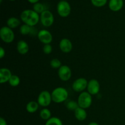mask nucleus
<instances>
[{
  "mask_svg": "<svg viewBox=\"0 0 125 125\" xmlns=\"http://www.w3.org/2000/svg\"><path fill=\"white\" fill-rule=\"evenodd\" d=\"M124 5L123 0H109L108 3L109 8L113 12H118L122 9Z\"/></svg>",
  "mask_w": 125,
  "mask_h": 125,
  "instance_id": "14",
  "label": "nucleus"
},
{
  "mask_svg": "<svg viewBox=\"0 0 125 125\" xmlns=\"http://www.w3.org/2000/svg\"><path fill=\"white\" fill-rule=\"evenodd\" d=\"M50 66H51L52 68H54V69H59V68L62 66L61 61L59 60L58 59L56 58L52 59L50 61Z\"/></svg>",
  "mask_w": 125,
  "mask_h": 125,
  "instance_id": "26",
  "label": "nucleus"
},
{
  "mask_svg": "<svg viewBox=\"0 0 125 125\" xmlns=\"http://www.w3.org/2000/svg\"><path fill=\"white\" fill-rule=\"evenodd\" d=\"M6 55V51L4 49V48L1 47L0 48V58L2 59Z\"/></svg>",
  "mask_w": 125,
  "mask_h": 125,
  "instance_id": "28",
  "label": "nucleus"
},
{
  "mask_svg": "<svg viewBox=\"0 0 125 125\" xmlns=\"http://www.w3.org/2000/svg\"><path fill=\"white\" fill-rule=\"evenodd\" d=\"M21 24V21L19 18L17 17H10L7 20V26L11 29H15L19 26Z\"/></svg>",
  "mask_w": 125,
  "mask_h": 125,
  "instance_id": "18",
  "label": "nucleus"
},
{
  "mask_svg": "<svg viewBox=\"0 0 125 125\" xmlns=\"http://www.w3.org/2000/svg\"><path fill=\"white\" fill-rule=\"evenodd\" d=\"M51 96L52 101L55 103H62L68 99V92L65 88L59 87L52 90Z\"/></svg>",
  "mask_w": 125,
  "mask_h": 125,
  "instance_id": "2",
  "label": "nucleus"
},
{
  "mask_svg": "<svg viewBox=\"0 0 125 125\" xmlns=\"http://www.w3.org/2000/svg\"><path fill=\"white\" fill-rule=\"evenodd\" d=\"M0 37L4 42L10 43L14 40L15 34L12 29L8 26H3L0 29Z\"/></svg>",
  "mask_w": 125,
  "mask_h": 125,
  "instance_id": "5",
  "label": "nucleus"
},
{
  "mask_svg": "<svg viewBox=\"0 0 125 125\" xmlns=\"http://www.w3.org/2000/svg\"><path fill=\"white\" fill-rule=\"evenodd\" d=\"M0 125H7L6 120L2 117L0 118Z\"/></svg>",
  "mask_w": 125,
  "mask_h": 125,
  "instance_id": "29",
  "label": "nucleus"
},
{
  "mask_svg": "<svg viewBox=\"0 0 125 125\" xmlns=\"http://www.w3.org/2000/svg\"><path fill=\"white\" fill-rule=\"evenodd\" d=\"M62 1H67V0H62Z\"/></svg>",
  "mask_w": 125,
  "mask_h": 125,
  "instance_id": "34",
  "label": "nucleus"
},
{
  "mask_svg": "<svg viewBox=\"0 0 125 125\" xmlns=\"http://www.w3.org/2000/svg\"><path fill=\"white\" fill-rule=\"evenodd\" d=\"M88 81L85 78H79L76 79L72 84V89L76 92H83L87 89Z\"/></svg>",
  "mask_w": 125,
  "mask_h": 125,
  "instance_id": "8",
  "label": "nucleus"
},
{
  "mask_svg": "<svg viewBox=\"0 0 125 125\" xmlns=\"http://www.w3.org/2000/svg\"><path fill=\"white\" fill-rule=\"evenodd\" d=\"M88 125H99V124H98V123H96V122H91V123H89V124Z\"/></svg>",
  "mask_w": 125,
  "mask_h": 125,
  "instance_id": "31",
  "label": "nucleus"
},
{
  "mask_svg": "<svg viewBox=\"0 0 125 125\" xmlns=\"http://www.w3.org/2000/svg\"><path fill=\"white\" fill-rule=\"evenodd\" d=\"M12 76L11 71L7 68H1L0 69V83L4 84L9 82Z\"/></svg>",
  "mask_w": 125,
  "mask_h": 125,
  "instance_id": "15",
  "label": "nucleus"
},
{
  "mask_svg": "<svg viewBox=\"0 0 125 125\" xmlns=\"http://www.w3.org/2000/svg\"><path fill=\"white\" fill-rule=\"evenodd\" d=\"M59 48L62 52L64 53H68L71 52L73 49V44L68 39L63 38L61 39L59 42Z\"/></svg>",
  "mask_w": 125,
  "mask_h": 125,
  "instance_id": "12",
  "label": "nucleus"
},
{
  "mask_svg": "<svg viewBox=\"0 0 125 125\" xmlns=\"http://www.w3.org/2000/svg\"><path fill=\"white\" fill-rule=\"evenodd\" d=\"M72 8L69 2L67 1L61 0L57 4V12L60 17L66 18L70 15Z\"/></svg>",
  "mask_w": 125,
  "mask_h": 125,
  "instance_id": "4",
  "label": "nucleus"
},
{
  "mask_svg": "<svg viewBox=\"0 0 125 125\" xmlns=\"http://www.w3.org/2000/svg\"><path fill=\"white\" fill-rule=\"evenodd\" d=\"M8 83L12 87H17L20 83V79L18 76L12 74Z\"/></svg>",
  "mask_w": 125,
  "mask_h": 125,
  "instance_id": "23",
  "label": "nucleus"
},
{
  "mask_svg": "<svg viewBox=\"0 0 125 125\" xmlns=\"http://www.w3.org/2000/svg\"><path fill=\"white\" fill-rule=\"evenodd\" d=\"M33 10L35 11V12L38 13V14H41L42 12H43L45 10V6L42 3H40V2H37V3L34 4L33 5Z\"/></svg>",
  "mask_w": 125,
  "mask_h": 125,
  "instance_id": "22",
  "label": "nucleus"
},
{
  "mask_svg": "<svg viewBox=\"0 0 125 125\" xmlns=\"http://www.w3.org/2000/svg\"><path fill=\"white\" fill-rule=\"evenodd\" d=\"M66 107H67V109H68L69 111H74V112L75 110L77 109L79 106L78 103V101L71 100V101H69L67 103V105H66Z\"/></svg>",
  "mask_w": 125,
  "mask_h": 125,
  "instance_id": "24",
  "label": "nucleus"
},
{
  "mask_svg": "<svg viewBox=\"0 0 125 125\" xmlns=\"http://www.w3.org/2000/svg\"><path fill=\"white\" fill-rule=\"evenodd\" d=\"M37 36L39 41L42 43H43L44 45L50 44L52 41V34L49 31L46 30V29L40 30L38 32Z\"/></svg>",
  "mask_w": 125,
  "mask_h": 125,
  "instance_id": "9",
  "label": "nucleus"
},
{
  "mask_svg": "<svg viewBox=\"0 0 125 125\" xmlns=\"http://www.w3.org/2000/svg\"><path fill=\"white\" fill-rule=\"evenodd\" d=\"M43 51L45 54H50L52 51V47L50 44L44 45L43 47Z\"/></svg>",
  "mask_w": 125,
  "mask_h": 125,
  "instance_id": "27",
  "label": "nucleus"
},
{
  "mask_svg": "<svg viewBox=\"0 0 125 125\" xmlns=\"http://www.w3.org/2000/svg\"><path fill=\"white\" fill-rule=\"evenodd\" d=\"M51 94L48 90H43L39 94L37 98V103L42 107H47L52 101Z\"/></svg>",
  "mask_w": 125,
  "mask_h": 125,
  "instance_id": "7",
  "label": "nucleus"
},
{
  "mask_svg": "<svg viewBox=\"0 0 125 125\" xmlns=\"http://www.w3.org/2000/svg\"><path fill=\"white\" fill-rule=\"evenodd\" d=\"M9 1H15V0H9Z\"/></svg>",
  "mask_w": 125,
  "mask_h": 125,
  "instance_id": "33",
  "label": "nucleus"
},
{
  "mask_svg": "<svg viewBox=\"0 0 125 125\" xmlns=\"http://www.w3.org/2000/svg\"><path fill=\"white\" fill-rule=\"evenodd\" d=\"M87 92L92 95H97L100 90V84L98 81L92 79L88 82Z\"/></svg>",
  "mask_w": 125,
  "mask_h": 125,
  "instance_id": "11",
  "label": "nucleus"
},
{
  "mask_svg": "<svg viewBox=\"0 0 125 125\" xmlns=\"http://www.w3.org/2000/svg\"><path fill=\"white\" fill-rule=\"evenodd\" d=\"M40 21L43 26L48 28L51 26L53 24L54 22V17L51 11L45 10L40 14Z\"/></svg>",
  "mask_w": 125,
  "mask_h": 125,
  "instance_id": "6",
  "label": "nucleus"
},
{
  "mask_svg": "<svg viewBox=\"0 0 125 125\" xmlns=\"http://www.w3.org/2000/svg\"><path fill=\"white\" fill-rule=\"evenodd\" d=\"M20 19L24 24L35 26L39 22L40 16L33 9H26L21 13Z\"/></svg>",
  "mask_w": 125,
  "mask_h": 125,
  "instance_id": "1",
  "label": "nucleus"
},
{
  "mask_svg": "<svg viewBox=\"0 0 125 125\" xmlns=\"http://www.w3.org/2000/svg\"><path fill=\"white\" fill-rule=\"evenodd\" d=\"M59 78L62 81H67L72 77V70L68 66L62 65L58 69Z\"/></svg>",
  "mask_w": 125,
  "mask_h": 125,
  "instance_id": "10",
  "label": "nucleus"
},
{
  "mask_svg": "<svg viewBox=\"0 0 125 125\" xmlns=\"http://www.w3.org/2000/svg\"><path fill=\"white\" fill-rule=\"evenodd\" d=\"M39 107V104L37 103V101H29L26 105V109L27 112H29L30 114H33L35 113V112H37V111L38 110Z\"/></svg>",
  "mask_w": 125,
  "mask_h": 125,
  "instance_id": "19",
  "label": "nucleus"
},
{
  "mask_svg": "<svg viewBox=\"0 0 125 125\" xmlns=\"http://www.w3.org/2000/svg\"><path fill=\"white\" fill-rule=\"evenodd\" d=\"M45 125H63V123L58 117H53L46 121Z\"/></svg>",
  "mask_w": 125,
  "mask_h": 125,
  "instance_id": "21",
  "label": "nucleus"
},
{
  "mask_svg": "<svg viewBox=\"0 0 125 125\" xmlns=\"http://www.w3.org/2000/svg\"><path fill=\"white\" fill-rule=\"evenodd\" d=\"M93 6L96 7H101L107 4V0H90Z\"/></svg>",
  "mask_w": 125,
  "mask_h": 125,
  "instance_id": "25",
  "label": "nucleus"
},
{
  "mask_svg": "<svg viewBox=\"0 0 125 125\" xmlns=\"http://www.w3.org/2000/svg\"><path fill=\"white\" fill-rule=\"evenodd\" d=\"M40 117L43 120H48L51 118V112L50 109L47 108H43L40 112Z\"/></svg>",
  "mask_w": 125,
  "mask_h": 125,
  "instance_id": "20",
  "label": "nucleus"
},
{
  "mask_svg": "<svg viewBox=\"0 0 125 125\" xmlns=\"http://www.w3.org/2000/svg\"><path fill=\"white\" fill-rule=\"evenodd\" d=\"M2 0H0V2H1V3H2Z\"/></svg>",
  "mask_w": 125,
  "mask_h": 125,
  "instance_id": "32",
  "label": "nucleus"
},
{
  "mask_svg": "<svg viewBox=\"0 0 125 125\" xmlns=\"http://www.w3.org/2000/svg\"><path fill=\"white\" fill-rule=\"evenodd\" d=\"M20 32L23 35H37L39 32L37 31L36 29L34 26H31L28 24H24L21 25L20 28Z\"/></svg>",
  "mask_w": 125,
  "mask_h": 125,
  "instance_id": "13",
  "label": "nucleus"
},
{
  "mask_svg": "<svg viewBox=\"0 0 125 125\" xmlns=\"http://www.w3.org/2000/svg\"><path fill=\"white\" fill-rule=\"evenodd\" d=\"M17 50L18 53L21 55H25L29 52V46L28 43L24 40H20L17 45Z\"/></svg>",
  "mask_w": 125,
  "mask_h": 125,
  "instance_id": "16",
  "label": "nucleus"
},
{
  "mask_svg": "<svg viewBox=\"0 0 125 125\" xmlns=\"http://www.w3.org/2000/svg\"><path fill=\"white\" fill-rule=\"evenodd\" d=\"M74 116H75V118L78 121L83 122V121H84L87 118V113L85 109L79 107L74 111Z\"/></svg>",
  "mask_w": 125,
  "mask_h": 125,
  "instance_id": "17",
  "label": "nucleus"
},
{
  "mask_svg": "<svg viewBox=\"0 0 125 125\" xmlns=\"http://www.w3.org/2000/svg\"><path fill=\"white\" fill-rule=\"evenodd\" d=\"M78 103L81 108L86 109L89 108L92 104V96L88 92H83L79 94Z\"/></svg>",
  "mask_w": 125,
  "mask_h": 125,
  "instance_id": "3",
  "label": "nucleus"
},
{
  "mask_svg": "<svg viewBox=\"0 0 125 125\" xmlns=\"http://www.w3.org/2000/svg\"><path fill=\"white\" fill-rule=\"evenodd\" d=\"M39 1H40V0H28V2H30V3L31 4H33L37 3V2H39Z\"/></svg>",
  "mask_w": 125,
  "mask_h": 125,
  "instance_id": "30",
  "label": "nucleus"
}]
</instances>
